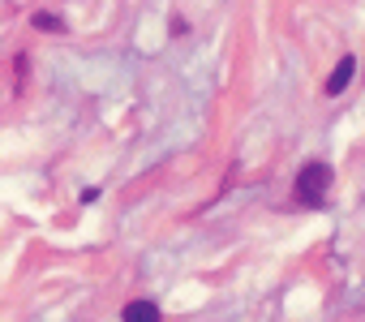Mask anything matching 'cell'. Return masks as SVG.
Instances as JSON below:
<instances>
[{"label": "cell", "mask_w": 365, "mask_h": 322, "mask_svg": "<svg viewBox=\"0 0 365 322\" xmlns=\"http://www.w3.org/2000/svg\"><path fill=\"white\" fill-rule=\"evenodd\" d=\"M125 322H159V305L155 301H129L125 305Z\"/></svg>", "instance_id": "cell-3"}, {"label": "cell", "mask_w": 365, "mask_h": 322, "mask_svg": "<svg viewBox=\"0 0 365 322\" xmlns=\"http://www.w3.org/2000/svg\"><path fill=\"white\" fill-rule=\"evenodd\" d=\"M331 168L327 164H305L301 168V177H297V202H305V207H322L327 202V189H331Z\"/></svg>", "instance_id": "cell-1"}, {"label": "cell", "mask_w": 365, "mask_h": 322, "mask_svg": "<svg viewBox=\"0 0 365 322\" xmlns=\"http://www.w3.org/2000/svg\"><path fill=\"white\" fill-rule=\"evenodd\" d=\"M352 69H356V61H352V56H339L335 73L327 78V95H344V90H348V82H352Z\"/></svg>", "instance_id": "cell-2"}, {"label": "cell", "mask_w": 365, "mask_h": 322, "mask_svg": "<svg viewBox=\"0 0 365 322\" xmlns=\"http://www.w3.org/2000/svg\"><path fill=\"white\" fill-rule=\"evenodd\" d=\"M31 26H35V31H56V35H65V22H61L56 14H35Z\"/></svg>", "instance_id": "cell-4"}]
</instances>
